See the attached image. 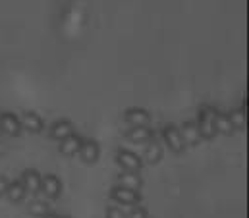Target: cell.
<instances>
[{"label": "cell", "instance_id": "7c38bea8", "mask_svg": "<svg viewBox=\"0 0 249 218\" xmlns=\"http://www.w3.org/2000/svg\"><path fill=\"white\" fill-rule=\"evenodd\" d=\"M81 143H83L81 135H77V133L73 131L71 135H68L66 139L60 141V153L66 155V157H73V155H77V153H79Z\"/></svg>", "mask_w": 249, "mask_h": 218}, {"label": "cell", "instance_id": "9c48e42d", "mask_svg": "<svg viewBox=\"0 0 249 218\" xmlns=\"http://www.w3.org/2000/svg\"><path fill=\"white\" fill-rule=\"evenodd\" d=\"M19 124H21V129H27L29 133H41L43 127H45L41 116H37L35 112H25L19 118Z\"/></svg>", "mask_w": 249, "mask_h": 218}, {"label": "cell", "instance_id": "6da1fadb", "mask_svg": "<svg viewBox=\"0 0 249 218\" xmlns=\"http://www.w3.org/2000/svg\"><path fill=\"white\" fill-rule=\"evenodd\" d=\"M218 110L214 107H203L199 110V116H197V129H199V135L205 137V139H213L216 135V129H214V116H216Z\"/></svg>", "mask_w": 249, "mask_h": 218}, {"label": "cell", "instance_id": "44dd1931", "mask_svg": "<svg viewBox=\"0 0 249 218\" xmlns=\"http://www.w3.org/2000/svg\"><path fill=\"white\" fill-rule=\"evenodd\" d=\"M125 218H149V217H147V211L143 207H131V211L125 215Z\"/></svg>", "mask_w": 249, "mask_h": 218}, {"label": "cell", "instance_id": "4fadbf2b", "mask_svg": "<svg viewBox=\"0 0 249 218\" xmlns=\"http://www.w3.org/2000/svg\"><path fill=\"white\" fill-rule=\"evenodd\" d=\"M180 135L184 139L186 145H197L201 141V135H199V129H197V124L193 120H187L184 122V126L180 127Z\"/></svg>", "mask_w": 249, "mask_h": 218}, {"label": "cell", "instance_id": "e0dca14e", "mask_svg": "<svg viewBox=\"0 0 249 218\" xmlns=\"http://www.w3.org/2000/svg\"><path fill=\"white\" fill-rule=\"evenodd\" d=\"M127 139L133 143H147L149 139H153V131L145 126V127H131L127 131Z\"/></svg>", "mask_w": 249, "mask_h": 218}, {"label": "cell", "instance_id": "cb8c5ba5", "mask_svg": "<svg viewBox=\"0 0 249 218\" xmlns=\"http://www.w3.org/2000/svg\"><path fill=\"white\" fill-rule=\"evenodd\" d=\"M43 218H60V217H58V215H54V213H47Z\"/></svg>", "mask_w": 249, "mask_h": 218}, {"label": "cell", "instance_id": "603a6c76", "mask_svg": "<svg viewBox=\"0 0 249 218\" xmlns=\"http://www.w3.org/2000/svg\"><path fill=\"white\" fill-rule=\"evenodd\" d=\"M6 187H8V180L0 176V197H2V195H6Z\"/></svg>", "mask_w": 249, "mask_h": 218}, {"label": "cell", "instance_id": "7402d4cb", "mask_svg": "<svg viewBox=\"0 0 249 218\" xmlns=\"http://www.w3.org/2000/svg\"><path fill=\"white\" fill-rule=\"evenodd\" d=\"M107 218H125V213L118 207H110L107 209Z\"/></svg>", "mask_w": 249, "mask_h": 218}, {"label": "cell", "instance_id": "ba28073f", "mask_svg": "<svg viewBox=\"0 0 249 218\" xmlns=\"http://www.w3.org/2000/svg\"><path fill=\"white\" fill-rule=\"evenodd\" d=\"M77 155L81 157L83 163H97V159H99V155H101V149H99L97 141H93V139H83V143H81Z\"/></svg>", "mask_w": 249, "mask_h": 218}, {"label": "cell", "instance_id": "8992f818", "mask_svg": "<svg viewBox=\"0 0 249 218\" xmlns=\"http://www.w3.org/2000/svg\"><path fill=\"white\" fill-rule=\"evenodd\" d=\"M0 129L2 133L6 135H19L21 131V124H19V118L14 114V112H2L0 114Z\"/></svg>", "mask_w": 249, "mask_h": 218}, {"label": "cell", "instance_id": "ac0fdd59", "mask_svg": "<svg viewBox=\"0 0 249 218\" xmlns=\"http://www.w3.org/2000/svg\"><path fill=\"white\" fill-rule=\"evenodd\" d=\"M6 197L14 203H19L23 197H25V189L21 185V182H8V187H6Z\"/></svg>", "mask_w": 249, "mask_h": 218}, {"label": "cell", "instance_id": "d4e9b609", "mask_svg": "<svg viewBox=\"0 0 249 218\" xmlns=\"http://www.w3.org/2000/svg\"><path fill=\"white\" fill-rule=\"evenodd\" d=\"M2 135H4V133H2V129H0V137H2Z\"/></svg>", "mask_w": 249, "mask_h": 218}, {"label": "cell", "instance_id": "52a82bcc", "mask_svg": "<svg viewBox=\"0 0 249 218\" xmlns=\"http://www.w3.org/2000/svg\"><path fill=\"white\" fill-rule=\"evenodd\" d=\"M124 118L131 127H145V126H149V120H151L149 112H147V110H143V109L125 110Z\"/></svg>", "mask_w": 249, "mask_h": 218}, {"label": "cell", "instance_id": "d6986e66", "mask_svg": "<svg viewBox=\"0 0 249 218\" xmlns=\"http://www.w3.org/2000/svg\"><path fill=\"white\" fill-rule=\"evenodd\" d=\"M228 116H230V122H232V126H234V129H244V127H246V124H248V112H246V107L236 109L232 114H228Z\"/></svg>", "mask_w": 249, "mask_h": 218}, {"label": "cell", "instance_id": "5b68a950", "mask_svg": "<svg viewBox=\"0 0 249 218\" xmlns=\"http://www.w3.org/2000/svg\"><path fill=\"white\" fill-rule=\"evenodd\" d=\"M112 199L116 201V203H120L122 207H135L137 203H139V191H133V189H125L122 185H116L114 189H112Z\"/></svg>", "mask_w": 249, "mask_h": 218}, {"label": "cell", "instance_id": "2e32d148", "mask_svg": "<svg viewBox=\"0 0 249 218\" xmlns=\"http://www.w3.org/2000/svg\"><path fill=\"white\" fill-rule=\"evenodd\" d=\"M214 129H216V133L230 135L234 131V126L230 122V116L228 114H222V112H216V116H214Z\"/></svg>", "mask_w": 249, "mask_h": 218}, {"label": "cell", "instance_id": "9a60e30c", "mask_svg": "<svg viewBox=\"0 0 249 218\" xmlns=\"http://www.w3.org/2000/svg\"><path fill=\"white\" fill-rule=\"evenodd\" d=\"M118 182H120V185L125 187V189L139 191V187H141V176L137 172H122L118 176Z\"/></svg>", "mask_w": 249, "mask_h": 218}, {"label": "cell", "instance_id": "ffe728a7", "mask_svg": "<svg viewBox=\"0 0 249 218\" xmlns=\"http://www.w3.org/2000/svg\"><path fill=\"white\" fill-rule=\"evenodd\" d=\"M29 213L33 215V217H45L47 213H51L49 211V205L43 201V199H35V201H31L29 203Z\"/></svg>", "mask_w": 249, "mask_h": 218}, {"label": "cell", "instance_id": "3957f363", "mask_svg": "<svg viewBox=\"0 0 249 218\" xmlns=\"http://www.w3.org/2000/svg\"><path fill=\"white\" fill-rule=\"evenodd\" d=\"M116 163L124 168V172H139L141 166H143L141 157L135 155L133 151H127V149L118 151V155H116Z\"/></svg>", "mask_w": 249, "mask_h": 218}, {"label": "cell", "instance_id": "30bf717a", "mask_svg": "<svg viewBox=\"0 0 249 218\" xmlns=\"http://www.w3.org/2000/svg\"><path fill=\"white\" fill-rule=\"evenodd\" d=\"M19 182H21L25 193H39V189H41V174L37 170H25Z\"/></svg>", "mask_w": 249, "mask_h": 218}, {"label": "cell", "instance_id": "8fae6325", "mask_svg": "<svg viewBox=\"0 0 249 218\" xmlns=\"http://www.w3.org/2000/svg\"><path fill=\"white\" fill-rule=\"evenodd\" d=\"M49 133H51V137H53V139L62 141V139H66L68 135H71V133H73V124H71L70 120H56V122L51 126Z\"/></svg>", "mask_w": 249, "mask_h": 218}, {"label": "cell", "instance_id": "277c9868", "mask_svg": "<svg viewBox=\"0 0 249 218\" xmlns=\"http://www.w3.org/2000/svg\"><path fill=\"white\" fill-rule=\"evenodd\" d=\"M162 137H164V143L168 145L170 151L182 153V151L186 149V143H184V139H182V135H180V129H178L176 126H166V127L162 129Z\"/></svg>", "mask_w": 249, "mask_h": 218}, {"label": "cell", "instance_id": "5bb4252c", "mask_svg": "<svg viewBox=\"0 0 249 218\" xmlns=\"http://www.w3.org/2000/svg\"><path fill=\"white\" fill-rule=\"evenodd\" d=\"M143 159L147 161V163L155 164L159 163L160 159H162V147L155 141V139H149L147 143H145V153H143Z\"/></svg>", "mask_w": 249, "mask_h": 218}, {"label": "cell", "instance_id": "484cf974", "mask_svg": "<svg viewBox=\"0 0 249 218\" xmlns=\"http://www.w3.org/2000/svg\"><path fill=\"white\" fill-rule=\"evenodd\" d=\"M64 218H70V217H64Z\"/></svg>", "mask_w": 249, "mask_h": 218}, {"label": "cell", "instance_id": "7a4b0ae2", "mask_svg": "<svg viewBox=\"0 0 249 218\" xmlns=\"http://www.w3.org/2000/svg\"><path fill=\"white\" fill-rule=\"evenodd\" d=\"M39 191L45 197H49V199H56L62 193V182H60V178L54 176V174L41 176V189Z\"/></svg>", "mask_w": 249, "mask_h": 218}]
</instances>
